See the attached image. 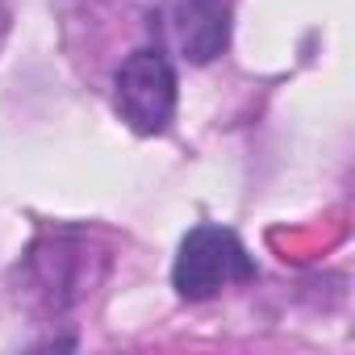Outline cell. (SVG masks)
Segmentation results:
<instances>
[{
  "label": "cell",
  "mask_w": 355,
  "mask_h": 355,
  "mask_svg": "<svg viewBox=\"0 0 355 355\" xmlns=\"http://www.w3.org/2000/svg\"><path fill=\"white\" fill-rule=\"evenodd\" d=\"M0 21H5V5H0Z\"/></svg>",
  "instance_id": "obj_4"
},
{
  "label": "cell",
  "mask_w": 355,
  "mask_h": 355,
  "mask_svg": "<svg viewBox=\"0 0 355 355\" xmlns=\"http://www.w3.org/2000/svg\"><path fill=\"white\" fill-rule=\"evenodd\" d=\"M247 280H255V259L247 255L234 230L197 226L184 234L175 268H171V284L184 301H209L226 284H247Z\"/></svg>",
  "instance_id": "obj_1"
},
{
  "label": "cell",
  "mask_w": 355,
  "mask_h": 355,
  "mask_svg": "<svg viewBox=\"0 0 355 355\" xmlns=\"http://www.w3.org/2000/svg\"><path fill=\"white\" fill-rule=\"evenodd\" d=\"M150 30L189 63H214L230 42V5L226 0H155Z\"/></svg>",
  "instance_id": "obj_3"
},
{
  "label": "cell",
  "mask_w": 355,
  "mask_h": 355,
  "mask_svg": "<svg viewBox=\"0 0 355 355\" xmlns=\"http://www.w3.org/2000/svg\"><path fill=\"white\" fill-rule=\"evenodd\" d=\"M113 109L134 134H163L175 117V67L159 46L134 51L113 80Z\"/></svg>",
  "instance_id": "obj_2"
}]
</instances>
